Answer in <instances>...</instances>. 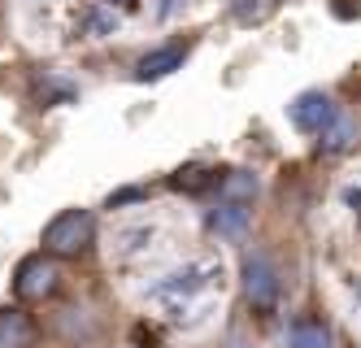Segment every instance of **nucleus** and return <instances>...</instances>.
Returning a JSON list of instances; mask_svg holds the SVG:
<instances>
[{"label": "nucleus", "instance_id": "obj_7", "mask_svg": "<svg viewBox=\"0 0 361 348\" xmlns=\"http://www.w3.org/2000/svg\"><path fill=\"white\" fill-rule=\"evenodd\" d=\"M35 318L22 305H5L0 309V348H35Z\"/></svg>", "mask_w": 361, "mask_h": 348}, {"label": "nucleus", "instance_id": "obj_10", "mask_svg": "<svg viewBox=\"0 0 361 348\" xmlns=\"http://www.w3.org/2000/svg\"><path fill=\"white\" fill-rule=\"evenodd\" d=\"M353 140H357V122H353V118H344V114H335V122L318 136V148H322L326 157H340V152H348V148H353Z\"/></svg>", "mask_w": 361, "mask_h": 348}, {"label": "nucleus", "instance_id": "obj_14", "mask_svg": "<svg viewBox=\"0 0 361 348\" xmlns=\"http://www.w3.org/2000/svg\"><path fill=\"white\" fill-rule=\"evenodd\" d=\"M114 26H118V18L105 13V9H92V13H87V31H96V35H109Z\"/></svg>", "mask_w": 361, "mask_h": 348}, {"label": "nucleus", "instance_id": "obj_6", "mask_svg": "<svg viewBox=\"0 0 361 348\" xmlns=\"http://www.w3.org/2000/svg\"><path fill=\"white\" fill-rule=\"evenodd\" d=\"M183 61H188V44H161V48L144 52V57L135 61V78L140 83H157V78L183 70Z\"/></svg>", "mask_w": 361, "mask_h": 348}, {"label": "nucleus", "instance_id": "obj_12", "mask_svg": "<svg viewBox=\"0 0 361 348\" xmlns=\"http://www.w3.org/2000/svg\"><path fill=\"white\" fill-rule=\"evenodd\" d=\"M178 192H204V187H214L218 179L214 174H204V170H178V179H170Z\"/></svg>", "mask_w": 361, "mask_h": 348}, {"label": "nucleus", "instance_id": "obj_3", "mask_svg": "<svg viewBox=\"0 0 361 348\" xmlns=\"http://www.w3.org/2000/svg\"><path fill=\"white\" fill-rule=\"evenodd\" d=\"M57 283H61V265H57V257H48L44 248L18 261L13 292H18L22 301H44V296H53Z\"/></svg>", "mask_w": 361, "mask_h": 348}, {"label": "nucleus", "instance_id": "obj_13", "mask_svg": "<svg viewBox=\"0 0 361 348\" xmlns=\"http://www.w3.org/2000/svg\"><path fill=\"white\" fill-rule=\"evenodd\" d=\"M39 100L44 104H61V100H74V88L61 83V78H48V88L39 83Z\"/></svg>", "mask_w": 361, "mask_h": 348}, {"label": "nucleus", "instance_id": "obj_9", "mask_svg": "<svg viewBox=\"0 0 361 348\" xmlns=\"http://www.w3.org/2000/svg\"><path fill=\"white\" fill-rule=\"evenodd\" d=\"M288 348H335V335L322 318H300L288 331Z\"/></svg>", "mask_w": 361, "mask_h": 348}, {"label": "nucleus", "instance_id": "obj_2", "mask_svg": "<svg viewBox=\"0 0 361 348\" xmlns=\"http://www.w3.org/2000/svg\"><path fill=\"white\" fill-rule=\"evenodd\" d=\"M240 287H244V301L252 309H262L270 313L283 296V279H279V265L266 248H248L240 257Z\"/></svg>", "mask_w": 361, "mask_h": 348}, {"label": "nucleus", "instance_id": "obj_15", "mask_svg": "<svg viewBox=\"0 0 361 348\" xmlns=\"http://www.w3.org/2000/svg\"><path fill=\"white\" fill-rule=\"evenodd\" d=\"M135 200H148L144 187H122V192H114L105 205H109V209H122V205H135Z\"/></svg>", "mask_w": 361, "mask_h": 348}, {"label": "nucleus", "instance_id": "obj_4", "mask_svg": "<svg viewBox=\"0 0 361 348\" xmlns=\"http://www.w3.org/2000/svg\"><path fill=\"white\" fill-rule=\"evenodd\" d=\"M335 114H340V109H335V100L322 88H309V92L288 100V122L296 131H305V136H322V131L335 122Z\"/></svg>", "mask_w": 361, "mask_h": 348}, {"label": "nucleus", "instance_id": "obj_11", "mask_svg": "<svg viewBox=\"0 0 361 348\" xmlns=\"http://www.w3.org/2000/svg\"><path fill=\"white\" fill-rule=\"evenodd\" d=\"M231 13H235V22L252 26V22H262L270 13V5H266V0H231Z\"/></svg>", "mask_w": 361, "mask_h": 348}, {"label": "nucleus", "instance_id": "obj_1", "mask_svg": "<svg viewBox=\"0 0 361 348\" xmlns=\"http://www.w3.org/2000/svg\"><path fill=\"white\" fill-rule=\"evenodd\" d=\"M39 244H44L48 257H57V261L83 257L96 244V218H92V209H61L57 218L44 222Z\"/></svg>", "mask_w": 361, "mask_h": 348}, {"label": "nucleus", "instance_id": "obj_5", "mask_svg": "<svg viewBox=\"0 0 361 348\" xmlns=\"http://www.w3.org/2000/svg\"><path fill=\"white\" fill-rule=\"evenodd\" d=\"M209 231L218 239H231V244H240V239L252 231V205H240V200H218L209 209Z\"/></svg>", "mask_w": 361, "mask_h": 348}, {"label": "nucleus", "instance_id": "obj_8", "mask_svg": "<svg viewBox=\"0 0 361 348\" xmlns=\"http://www.w3.org/2000/svg\"><path fill=\"white\" fill-rule=\"evenodd\" d=\"M218 187V200H240V205H252L257 192H262V179H257V170H226Z\"/></svg>", "mask_w": 361, "mask_h": 348}]
</instances>
